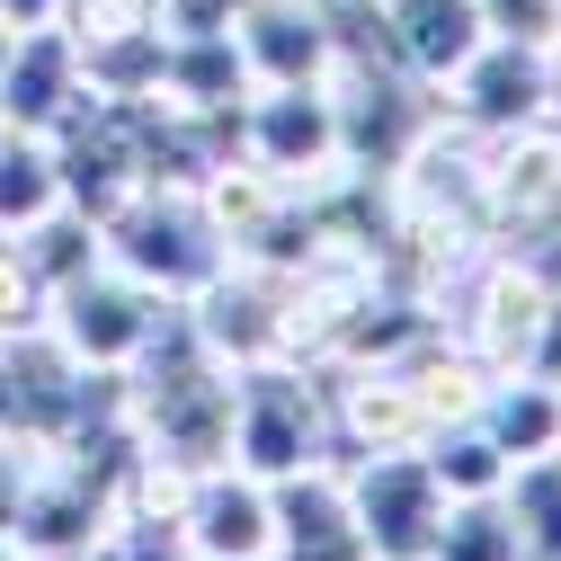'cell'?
I'll use <instances>...</instances> for the list:
<instances>
[{"instance_id":"26","label":"cell","mask_w":561,"mask_h":561,"mask_svg":"<svg viewBox=\"0 0 561 561\" xmlns=\"http://www.w3.org/2000/svg\"><path fill=\"white\" fill-rule=\"evenodd\" d=\"M62 10V0H0V19H19V27H45Z\"/></svg>"},{"instance_id":"21","label":"cell","mask_w":561,"mask_h":561,"mask_svg":"<svg viewBox=\"0 0 561 561\" xmlns=\"http://www.w3.org/2000/svg\"><path fill=\"white\" fill-rule=\"evenodd\" d=\"M428 561H526V552H517V526H508L500 500H455Z\"/></svg>"},{"instance_id":"31","label":"cell","mask_w":561,"mask_h":561,"mask_svg":"<svg viewBox=\"0 0 561 561\" xmlns=\"http://www.w3.org/2000/svg\"><path fill=\"white\" fill-rule=\"evenodd\" d=\"M179 561H187V552H179Z\"/></svg>"},{"instance_id":"18","label":"cell","mask_w":561,"mask_h":561,"mask_svg":"<svg viewBox=\"0 0 561 561\" xmlns=\"http://www.w3.org/2000/svg\"><path fill=\"white\" fill-rule=\"evenodd\" d=\"M54 205H62L54 144L45 134H10V144H0V241H19L27 224H45Z\"/></svg>"},{"instance_id":"16","label":"cell","mask_w":561,"mask_h":561,"mask_svg":"<svg viewBox=\"0 0 561 561\" xmlns=\"http://www.w3.org/2000/svg\"><path fill=\"white\" fill-rule=\"evenodd\" d=\"M481 428L500 437L517 463L526 455H561V383L552 375H500L481 392Z\"/></svg>"},{"instance_id":"23","label":"cell","mask_w":561,"mask_h":561,"mask_svg":"<svg viewBox=\"0 0 561 561\" xmlns=\"http://www.w3.org/2000/svg\"><path fill=\"white\" fill-rule=\"evenodd\" d=\"M45 321V276L19 259V241H0V339H19Z\"/></svg>"},{"instance_id":"12","label":"cell","mask_w":561,"mask_h":561,"mask_svg":"<svg viewBox=\"0 0 561 561\" xmlns=\"http://www.w3.org/2000/svg\"><path fill=\"white\" fill-rule=\"evenodd\" d=\"M232 45H241L259 90H276V81H330V62H339L330 0H250Z\"/></svg>"},{"instance_id":"14","label":"cell","mask_w":561,"mask_h":561,"mask_svg":"<svg viewBox=\"0 0 561 561\" xmlns=\"http://www.w3.org/2000/svg\"><path fill=\"white\" fill-rule=\"evenodd\" d=\"M366 19H375V36H383V54L401 62V72L419 81V90H437L455 62L490 36V19H481V0H366Z\"/></svg>"},{"instance_id":"30","label":"cell","mask_w":561,"mask_h":561,"mask_svg":"<svg viewBox=\"0 0 561 561\" xmlns=\"http://www.w3.org/2000/svg\"><path fill=\"white\" fill-rule=\"evenodd\" d=\"M0 144H10V116H0Z\"/></svg>"},{"instance_id":"24","label":"cell","mask_w":561,"mask_h":561,"mask_svg":"<svg viewBox=\"0 0 561 561\" xmlns=\"http://www.w3.org/2000/svg\"><path fill=\"white\" fill-rule=\"evenodd\" d=\"M490 36H517V45H561V0H481Z\"/></svg>"},{"instance_id":"27","label":"cell","mask_w":561,"mask_h":561,"mask_svg":"<svg viewBox=\"0 0 561 561\" xmlns=\"http://www.w3.org/2000/svg\"><path fill=\"white\" fill-rule=\"evenodd\" d=\"M10 45H19V19H0V72H10Z\"/></svg>"},{"instance_id":"8","label":"cell","mask_w":561,"mask_h":561,"mask_svg":"<svg viewBox=\"0 0 561 561\" xmlns=\"http://www.w3.org/2000/svg\"><path fill=\"white\" fill-rule=\"evenodd\" d=\"M437 116H455L472 134H517V125L552 116V54L517 45V36H481L437 81Z\"/></svg>"},{"instance_id":"22","label":"cell","mask_w":561,"mask_h":561,"mask_svg":"<svg viewBox=\"0 0 561 561\" xmlns=\"http://www.w3.org/2000/svg\"><path fill=\"white\" fill-rule=\"evenodd\" d=\"M54 27H72V45H107L134 27H161V0H62Z\"/></svg>"},{"instance_id":"5","label":"cell","mask_w":561,"mask_h":561,"mask_svg":"<svg viewBox=\"0 0 561 561\" xmlns=\"http://www.w3.org/2000/svg\"><path fill=\"white\" fill-rule=\"evenodd\" d=\"M170 312H179V304H161L144 276H125L116 259L62 276V286L45 295V330L72 347L90 375H134V366H144V347L170 330Z\"/></svg>"},{"instance_id":"17","label":"cell","mask_w":561,"mask_h":561,"mask_svg":"<svg viewBox=\"0 0 561 561\" xmlns=\"http://www.w3.org/2000/svg\"><path fill=\"white\" fill-rule=\"evenodd\" d=\"M419 455H428V472L446 481V500H500L508 472H517V455L481 428V410H472V419H455V428H437Z\"/></svg>"},{"instance_id":"13","label":"cell","mask_w":561,"mask_h":561,"mask_svg":"<svg viewBox=\"0 0 561 561\" xmlns=\"http://www.w3.org/2000/svg\"><path fill=\"white\" fill-rule=\"evenodd\" d=\"M276 490V561H357L366 535H357V500H347V472L321 455L286 481H267Z\"/></svg>"},{"instance_id":"3","label":"cell","mask_w":561,"mask_h":561,"mask_svg":"<svg viewBox=\"0 0 561 561\" xmlns=\"http://www.w3.org/2000/svg\"><path fill=\"white\" fill-rule=\"evenodd\" d=\"M330 401H321V375L304 357H276V366H241L232 383V463L259 472V481H286L304 463L330 455Z\"/></svg>"},{"instance_id":"11","label":"cell","mask_w":561,"mask_h":561,"mask_svg":"<svg viewBox=\"0 0 561 561\" xmlns=\"http://www.w3.org/2000/svg\"><path fill=\"white\" fill-rule=\"evenodd\" d=\"M90 107V72H81V45L72 27H19L10 45V72H0V116H10V134H62Z\"/></svg>"},{"instance_id":"10","label":"cell","mask_w":561,"mask_h":561,"mask_svg":"<svg viewBox=\"0 0 561 561\" xmlns=\"http://www.w3.org/2000/svg\"><path fill=\"white\" fill-rule=\"evenodd\" d=\"M187 561H276V490L241 463H205L179 508Z\"/></svg>"},{"instance_id":"29","label":"cell","mask_w":561,"mask_h":561,"mask_svg":"<svg viewBox=\"0 0 561 561\" xmlns=\"http://www.w3.org/2000/svg\"><path fill=\"white\" fill-rule=\"evenodd\" d=\"M0 561H27V552H19V535H0Z\"/></svg>"},{"instance_id":"1","label":"cell","mask_w":561,"mask_h":561,"mask_svg":"<svg viewBox=\"0 0 561 561\" xmlns=\"http://www.w3.org/2000/svg\"><path fill=\"white\" fill-rule=\"evenodd\" d=\"M99 250H107L125 276H144L161 304H187L205 276L232 267V241H224V224H215V205H205V187H170V179L134 187L116 215L99 224Z\"/></svg>"},{"instance_id":"6","label":"cell","mask_w":561,"mask_h":561,"mask_svg":"<svg viewBox=\"0 0 561 561\" xmlns=\"http://www.w3.org/2000/svg\"><path fill=\"white\" fill-rule=\"evenodd\" d=\"M561 241V116H535L517 134H490L481 170V250L543 259Z\"/></svg>"},{"instance_id":"15","label":"cell","mask_w":561,"mask_h":561,"mask_svg":"<svg viewBox=\"0 0 561 561\" xmlns=\"http://www.w3.org/2000/svg\"><path fill=\"white\" fill-rule=\"evenodd\" d=\"M250 90L259 81H250V62H241L232 36H170L161 27V90L152 99H170L187 116H241Z\"/></svg>"},{"instance_id":"4","label":"cell","mask_w":561,"mask_h":561,"mask_svg":"<svg viewBox=\"0 0 561 561\" xmlns=\"http://www.w3.org/2000/svg\"><path fill=\"white\" fill-rule=\"evenodd\" d=\"M552 267L526 259V250H481L472 259V286H463V312H455V347L500 383V375H535V347H543V321H552Z\"/></svg>"},{"instance_id":"20","label":"cell","mask_w":561,"mask_h":561,"mask_svg":"<svg viewBox=\"0 0 561 561\" xmlns=\"http://www.w3.org/2000/svg\"><path fill=\"white\" fill-rule=\"evenodd\" d=\"M19 259H27L36 276H45V295H54L62 276H81V267H99L107 250H99V224L81 215V205H54L45 224H27V232H19Z\"/></svg>"},{"instance_id":"7","label":"cell","mask_w":561,"mask_h":561,"mask_svg":"<svg viewBox=\"0 0 561 561\" xmlns=\"http://www.w3.org/2000/svg\"><path fill=\"white\" fill-rule=\"evenodd\" d=\"M179 312H187V330L215 347L232 375H241V366L295 357V276L267 267V259H232L224 276H205Z\"/></svg>"},{"instance_id":"2","label":"cell","mask_w":561,"mask_h":561,"mask_svg":"<svg viewBox=\"0 0 561 561\" xmlns=\"http://www.w3.org/2000/svg\"><path fill=\"white\" fill-rule=\"evenodd\" d=\"M232 161L276 179L286 196H330L347 187V144H339V99L330 81H276L250 90L232 116Z\"/></svg>"},{"instance_id":"25","label":"cell","mask_w":561,"mask_h":561,"mask_svg":"<svg viewBox=\"0 0 561 561\" xmlns=\"http://www.w3.org/2000/svg\"><path fill=\"white\" fill-rule=\"evenodd\" d=\"M250 0H161V27L170 36H232Z\"/></svg>"},{"instance_id":"19","label":"cell","mask_w":561,"mask_h":561,"mask_svg":"<svg viewBox=\"0 0 561 561\" xmlns=\"http://www.w3.org/2000/svg\"><path fill=\"white\" fill-rule=\"evenodd\" d=\"M500 508H508L526 561H561V455H526L500 490Z\"/></svg>"},{"instance_id":"28","label":"cell","mask_w":561,"mask_h":561,"mask_svg":"<svg viewBox=\"0 0 561 561\" xmlns=\"http://www.w3.org/2000/svg\"><path fill=\"white\" fill-rule=\"evenodd\" d=\"M552 116H561V45H552Z\"/></svg>"},{"instance_id":"9","label":"cell","mask_w":561,"mask_h":561,"mask_svg":"<svg viewBox=\"0 0 561 561\" xmlns=\"http://www.w3.org/2000/svg\"><path fill=\"white\" fill-rule=\"evenodd\" d=\"M347 500H357V535L375 561H428L437 526H446V481L428 472V455H357L347 472Z\"/></svg>"}]
</instances>
